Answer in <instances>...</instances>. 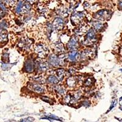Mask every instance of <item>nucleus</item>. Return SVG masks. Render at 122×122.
I'll return each mask as SVG.
<instances>
[{
    "label": "nucleus",
    "mask_w": 122,
    "mask_h": 122,
    "mask_svg": "<svg viewBox=\"0 0 122 122\" xmlns=\"http://www.w3.org/2000/svg\"><path fill=\"white\" fill-rule=\"evenodd\" d=\"M30 5L27 3H24L23 1H20L17 4V6L15 11L17 14H20V13H26L28 12L30 10Z\"/></svg>",
    "instance_id": "f257e3e1"
},
{
    "label": "nucleus",
    "mask_w": 122,
    "mask_h": 122,
    "mask_svg": "<svg viewBox=\"0 0 122 122\" xmlns=\"http://www.w3.org/2000/svg\"><path fill=\"white\" fill-rule=\"evenodd\" d=\"M36 51L39 57H44L48 53L47 48L43 45H39L36 47Z\"/></svg>",
    "instance_id": "f03ea898"
},
{
    "label": "nucleus",
    "mask_w": 122,
    "mask_h": 122,
    "mask_svg": "<svg viewBox=\"0 0 122 122\" xmlns=\"http://www.w3.org/2000/svg\"><path fill=\"white\" fill-rule=\"evenodd\" d=\"M109 12L105 10H102L101 11L98 12L95 15V18H97L98 20H104L105 19H107L109 17Z\"/></svg>",
    "instance_id": "7ed1b4c3"
},
{
    "label": "nucleus",
    "mask_w": 122,
    "mask_h": 122,
    "mask_svg": "<svg viewBox=\"0 0 122 122\" xmlns=\"http://www.w3.org/2000/svg\"><path fill=\"white\" fill-rule=\"evenodd\" d=\"M96 38L95 32H94V30L92 29H90L88 32L86 36V42H90V43H93L95 42Z\"/></svg>",
    "instance_id": "20e7f679"
},
{
    "label": "nucleus",
    "mask_w": 122,
    "mask_h": 122,
    "mask_svg": "<svg viewBox=\"0 0 122 122\" xmlns=\"http://www.w3.org/2000/svg\"><path fill=\"white\" fill-rule=\"evenodd\" d=\"M49 62H50V64L54 66V67L58 66V65L59 64V59L56 56L54 55H52L50 56V58H49Z\"/></svg>",
    "instance_id": "39448f33"
},
{
    "label": "nucleus",
    "mask_w": 122,
    "mask_h": 122,
    "mask_svg": "<svg viewBox=\"0 0 122 122\" xmlns=\"http://www.w3.org/2000/svg\"><path fill=\"white\" fill-rule=\"evenodd\" d=\"M54 27L57 29H61L64 26V21L61 18H56L54 21Z\"/></svg>",
    "instance_id": "423d86ee"
},
{
    "label": "nucleus",
    "mask_w": 122,
    "mask_h": 122,
    "mask_svg": "<svg viewBox=\"0 0 122 122\" xmlns=\"http://www.w3.org/2000/svg\"><path fill=\"white\" fill-rule=\"evenodd\" d=\"M34 64L31 61H26V62L25 64V70L28 72H32L34 70Z\"/></svg>",
    "instance_id": "0eeeda50"
},
{
    "label": "nucleus",
    "mask_w": 122,
    "mask_h": 122,
    "mask_svg": "<svg viewBox=\"0 0 122 122\" xmlns=\"http://www.w3.org/2000/svg\"><path fill=\"white\" fill-rule=\"evenodd\" d=\"M78 46V40L75 37H72L70 41L68 42V46L70 48H74Z\"/></svg>",
    "instance_id": "6e6552de"
},
{
    "label": "nucleus",
    "mask_w": 122,
    "mask_h": 122,
    "mask_svg": "<svg viewBox=\"0 0 122 122\" xmlns=\"http://www.w3.org/2000/svg\"><path fill=\"white\" fill-rule=\"evenodd\" d=\"M76 56H77V51H76L70 52L68 54V58L71 61H75L76 59Z\"/></svg>",
    "instance_id": "1a4fd4ad"
},
{
    "label": "nucleus",
    "mask_w": 122,
    "mask_h": 122,
    "mask_svg": "<svg viewBox=\"0 0 122 122\" xmlns=\"http://www.w3.org/2000/svg\"><path fill=\"white\" fill-rule=\"evenodd\" d=\"M29 45H30V42H28V40H22L21 42H20L19 45L20 46H21V47L27 48V47H29Z\"/></svg>",
    "instance_id": "9d476101"
},
{
    "label": "nucleus",
    "mask_w": 122,
    "mask_h": 122,
    "mask_svg": "<svg viewBox=\"0 0 122 122\" xmlns=\"http://www.w3.org/2000/svg\"><path fill=\"white\" fill-rule=\"evenodd\" d=\"M33 90L36 92L37 93H42L43 92V89L42 87H40L39 85H34L33 86Z\"/></svg>",
    "instance_id": "9b49d317"
},
{
    "label": "nucleus",
    "mask_w": 122,
    "mask_h": 122,
    "mask_svg": "<svg viewBox=\"0 0 122 122\" xmlns=\"http://www.w3.org/2000/svg\"><path fill=\"white\" fill-rule=\"evenodd\" d=\"M82 17H83V15H82V14H81V13H79V14H75V15H73L72 17V20H75V21H78V20H80L81 18H82Z\"/></svg>",
    "instance_id": "f8f14e48"
},
{
    "label": "nucleus",
    "mask_w": 122,
    "mask_h": 122,
    "mask_svg": "<svg viewBox=\"0 0 122 122\" xmlns=\"http://www.w3.org/2000/svg\"><path fill=\"white\" fill-rule=\"evenodd\" d=\"M48 81L50 83L57 84L58 82V79L54 76H50L48 78Z\"/></svg>",
    "instance_id": "ddd939ff"
},
{
    "label": "nucleus",
    "mask_w": 122,
    "mask_h": 122,
    "mask_svg": "<svg viewBox=\"0 0 122 122\" xmlns=\"http://www.w3.org/2000/svg\"><path fill=\"white\" fill-rule=\"evenodd\" d=\"M48 68V65L46 63H42L39 65V69H40V70L43 71H46Z\"/></svg>",
    "instance_id": "4468645a"
},
{
    "label": "nucleus",
    "mask_w": 122,
    "mask_h": 122,
    "mask_svg": "<svg viewBox=\"0 0 122 122\" xmlns=\"http://www.w3.org/2000/svg\"><path fill=\"white\" fill-rule=\"evenodd\" d=\"M93 26L97 30H100L101 28H103V24L100 22H95L93 23Z\"/></svg>",
    "instance_id": "2eb2a0df"
},
{
    "label": "nucleus",
    "mask_w": 122,
    "mask_h": 122,
    "mask_svg": "<svg viewBox=\"0 0 122 122\" xmlns=\"http://www.w3.org/2000/svg\"><path fill=\"white\" fill-rule=\"evenodd\" d=\"M75 83H76V81L73 78H70L67 80V84L69 86H74Z\"/></svg>",
    "instance_id": "dca6fc26"
},
{
    "label": "nucleus",
    "mask_w": 122,
    "mask_h": 122,
    "mask_svg": "<svg viewBox=\"0 0 122 122\" xmlns=\"http://www.w3.org/2000/svg\"><path fill=\"white\" fill-rule=\"evenodd\" d=\"M17 0H6V4L9 6H13L14 4H16Z\"/></svg>",
    "instance_id": "f3484780"
},
{
    "label": "nucleus",
    "mask_w": 122,
    "mask_h": 122,
    "mask_svg": "<svg viewBox=\"0 0 122 122\" xmlns=\"http://www.w3.org/2000/svg\"><path fill=\"white\" fill-rule=\"evenodd\" d=\"M64 73V70H59L57 71V75H58V76L61 78V79L62 78Z\"/></svg>",
    "instance_id": "a211bd4d"
},
{
    "label": "nucleus",
    "mask_w": 122,
    "mask_h": 122,
    "mask_svg": "<svg viewBox=\"0 0 122 122\" xmlns=\"http://www.w3.org/2000/svg\"><path fill=\"white\" fill-rule=\"evenodd\" d=\"M56 50H57V52H61L64 50V47H63V46L62 45H58L56 46Z\"/></svg>",
    "instance_id": "6ab92c4d"
},
{
    "label": "nucleus",
    "mask_w": 122,
    "mask_h": 122,
    "mask_svg": "<svg viewBox=\"0 0 122 122\" xmlns=\"http://www.w3.org/2000/svg\"><path fill=\"white\" fill-rule=\"evenodd\" d=\"M34 120V119L32 117H28V118L22 119L21 121H22V122H32Z\"/></svg>",
    "instance_id": "aec40b11"
},
{
    "label": "nucleus",
    "mask_w": 122,
    "mask_h": 122,
    "mask_svg": "<svg viewBox=\"0 0 122 122\" xmlns=\"http://www.w3.org/2000/svg\"><path fill=\"white\" fill-rule=\"evenodd\" d=\"M7 26L8 25L5 21H2L0 23V28H7Z\"/></svg>",
    "instance_id": "412c9836"
},
{
    "label": "nucleus",
    "mask_w": 122,
    "mask_h": 122,
    "mask_svg": "<svg viewBox=\"0 0 122 122\" xmlns=\"http://www.w3.org/2000/svg\"><path fill=\"white\" fill-rule=\"evenodd\" d=\"M27 2L30 3V4H33V3H36L37 1V0H26Z\"/></svg>",
    "instance_id": "4be33fe9"
},
{
    "label": "nucleus",
    "mask_w": 122,
    "mask_h": 122,
    "mask_svg": "<svg viewBox=\"0 0 122 122\" xmlns=\"http://www.w3.org/2000/svg\"><path fill=\"white\" fill-rule=\"evenodd\" d=\"M119 7H120V8H122V1H120L119 2Z\"/></svg>",
    "instance_id": "5701e85b"
},
{
    "label": "nucleus",
    "mask_w": 122,
    "mask_h": 122,
    "mask_svg": "<svg viewBox=\"0 0 122 122\" xmlns=\"http://www.w3.org/2000/svg\"><path fill=\"white\" fill-rule=\"evenodd\" d=\"M2 4H3V1H2V0H0V6H1Z\"/></svg>",
    "instance_id": "b1692460"
},
{
    "label": "nucleus",
    "mask_w": 122,
    "mask_h": 122,
    "mask_svg": "<svg viewBox=\"0 0 122 122\" xmlns=\"http://www.w3.org/2000/svg\"><path fill=\"white\" fill-rule=\"evenodd\" d=\"M1 12H2L1 11H0V16H1Z\"/></svg>",
    "instance_id": "393cba45"
},
{
    "label": "nucleus",
    "mask_w": 122,
    "mask_h": 122,
    "mask_svg": "<svg viewBox=\"0 0 122 122\" xmlns=\"http://www.w3.org/2000/svg\"><path fill=\"white\" fill-rule=\"evenodd\" d=\"M121 53H122V50H121Z\"/></svg>",
    "instance_id": "a878e982"
},
{
    "label": "nucleus",
    "mask_w": 122,
    "mask_h": 122,
    "mask_svg": "<svg viewBox=\"0 0 122 122\" xmlns=\"http://www.w3.org/2000/svg\"><path fill=\"white\" fill-rule=\"evenodd\" d=\"M70 1H75V0H70Z\"/></svg>",
    "instance_id": "bb28decb"
}]
</instances>
